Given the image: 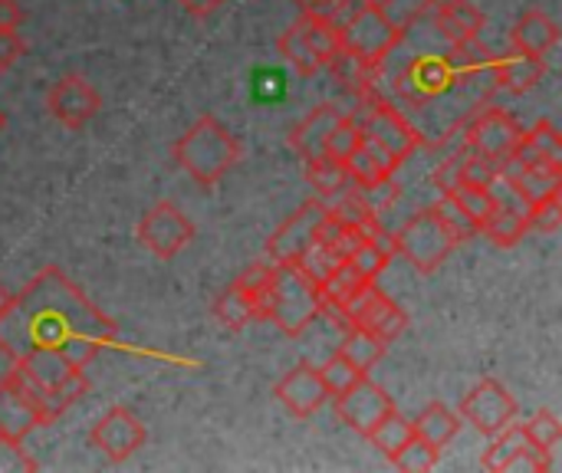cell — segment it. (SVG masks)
Returning a JSON list of instances; mask_svg holds the SVG:
<instances>
[{"instance_id": "47", "label": "cell", "mask_w": 562, "mask_h": 473, "mask_svg": "<svg viewBox=\"0 0 562 473\" xmlns=\"http://www.w3.org/2000/svg\"><path fill=\"white\" fill-rule=\"evenodd\" d=\"M349 263H352V267L359 270V277H362V280L375 283V280H379V277L385 273V267L392 263V257H389V254H382V250H379V247H375V244H372V240L366 237V240H362V244H359V247L352 250Z\"/></svg>"}, {"instance_id": "37", "label": "cell", "mask_w": 562, "mask_h": 473, "mask_svg": "<svg viewBox=\"0 0 562 473\" xmlns=\"http://www.w3.org/2000/svg\"><path fill=\"white\" fill-rule=\"evenodd\" d=\"M300 20H303V36H306L310 49L316 53V59H319L323 69H326V63L342 49L339 26H336L333 20H323V16H300Z\"/></svg>"}, {"instance_id": "34", "label": "cell", "mask_w": 562, "mask_h": 473, "mask_svg": "<svg viewBox=\"0 0 562 473\" xmlns=\"http://www.w3.org/2000/svg\"><path fill=\"white\" fill-rule=\"evenodd\" d=\"M280 56L300 72V76H316L323 69V63L316 59V53L310 49L306 36H303V20H296L293 26L283 30L280 36Z\"/></svg>"}, {"instance_id": "22", "label": "cell", "mask_w": 562, "mask_h": 473, "mask_svg": "<svg viewBox=\"0 0 562 473\" xmlns=\"http://www.w3.org/2000/svg\"><path fill=\"white\" fill-rule=\"evenodd\" d=\"M448 59V69L454 76V82H481L484 76L494 82V53L477 40H468V43H451V49L445 53Z\"/></svg>"}, {"instance_id": "36", "label": "cell", "mask_w": 562, "mask_h": 473, "mask_svg": "<svg viewBox=\"0 0 562 473\" xmlns=\"http://www.w3.org/2000/svg\"><path fill=\"white\" fill-rule=\"evenodd\" d=\"M431 211H435V217L441 221V227L451 234V240H454V244L474 240V237L481 234V224H477L471 214H464V207H461L451 194H441V198L431 204Z\"/></svg>"}, {"instance_id": "9", "label": "cell", "mask_w": 562, "mask_h": 473, "mask_svg": "<svg viewBox=\"0 0 562 473\" xmlns=\"http://www.w3.org/2000/svg\"><path fill=\"white\" fill-rule=\"evenodd\" d=\"M346 319L366 333H372L375 339H382L385 346L395 342L405 329H408V313L389 296L382 293L375 283H366L346 306H342Z\"/></svg>"}, {"instance_id": "39", "label": "cell", "mask_w": 562, "mask_h": 473, "mask_svg": "<svg viewBox=\"0 0 562 473\" xmlns=\"http://www.w3.org/2000/svg\"><path fill=\"white\" fill-rule=\"evenodd\" d=\"M319 379H323V385H326V392L336 398V395H342V392H349L356 382H362L366 379V372L362 369H356L346 356H333V359H326L323 365H319Z\"/></svg>"}, {"instance_id": "15", "label": "cell", "mask_w": 562, "mask_h": 473, "mask_svg": "<svg viewBox=\"0 0 562 473\" xmlns=\"http://www.w3.org/2000/svg\"><path fill=\"white\" fill-rule=\"evenodd\" d=\"M520 135H524V128L504 109H484L468 125V145H471V151L481 155V158H487V161H494V165L504 161L507 155H514Z\"/></svg>"}, {"instance_id": "26", "label": "cell", "mask_w": 562, "mask_h": 473, "mask_svg": "<svg viewBox=\"0 0 562 473\" xmlns=\"http://www.w3.org/2000/svg\"><path fill=\"white\" fill-rule=\"evenodd\" d=\"M510 188H514V194L524 204H533V201L562 194V168L560 165H524L510 178Z\"/></svg>"}, {"instance_id": "23", "label": "cell", "mask_w": 562, "mask_h": 473, "mask_svg": "<svg viewBox=\"0 0 562 473\" xmlns=\"http://www.w3.org/2000/svg\"><path fill=\"white\" fill-rule=\"evenodd\" d=\"M514 158L520 165H560L562 168V135L553 122H537L530 132L520 135Z\"/></svg>"}, {"instance_id": "41", "label": "cell", "mask_w": 562, "mask_h": 473, "mask_svg": "<svg viewBox=\"0 0 562 473\" xmlns=\"http://www.w3.org/2000/svg\"><path fill=\"white\" fill-rule=\"evenodd\" d=\"M461 207H464V214H471L477 224H484V217L497 207V191L491 188V184H474V181H464L454 194H451Z\"/></svg>"}, {"instance_id": "42", "label": "cell", "mask_w": 562, "mask_h": 473, "mask_svg": "<svg viewBox=\"0 0 562 473\" xmlns=\"http://www.w3.org/2000/svg\"><path fill=\"white\" fill-rule=\"evenodd\" d=\"M524 428V435H527V441L533 444V448H543V451H557L562 441V425L560 418L550 412V408H543V412H537L527 425H520Z\"/></svg>"}, {"instance_id": "32", "label": "cell", "mask_w": 562, "mask_h": 473, "mask_svg": "<svg viewBox=\"0 0 562 473\" xmlns=\"http://www.w3.org/2000/svg\"><path fill=\"white\" fill-rule=\"evenodd\" d=\"M415 438V428H412V421L395 408L392 415H385L372 431H369V441L375 444V451L385 458V461H392L408 441Z\"/></svg>"}, {"instance_id": "11", "label": "cell", "mask_w": 562, "mask_h": 473, "mask_svg": "<svg viewBox=\"0 0 562 473\" xmlns=\"http://www.w3.org/2000/svg\"><path fill=\"white\" fill-rule=\"evenodd\" d=\"M46 109H49V115H53L63 128L79 132V128H86V125L99 115L102 95H99V89H95L86 76L66 72V76H59V79L49 86V92H46Z\"/></svg>"}, {"instance_id": "6", "label": "cell", "mask_w": 562, "mask_h": 473, "mask_svg": "<svg viewBox=\"0 0 562 473\" xmlns=\"http://www.w3.org/2000/svg\"><path fill=\"white\" fill-rule=\"evenodd\" d=\"M366 99V115L362 119H356L359 125H362V135L369 138V142H375L398 168L422 148V132L395 109V105H389V102H379V99H372L369 102V95H362Z\"/></svg>"}, {"instance_id": "59", "label": "cell", "mask_w": 562, "mask_h": 473, "mask_svg": "<svg viewBox=\"0 0 562 473\" xmlns=\"http://www.w3.org/2000/svg\"><path fill=\"white\" fill-rule=\"evenodd\" d=\"M3 125H7V119H3V112H0V132H3Z\"/></svg>"}, {"instance_id": "55", "label": "cell", "mask_w": 562, "mask_h": 473, "mask_svg": "<svg viewBox=\"0 0 562 473\" xmlns=\"http://www.w3.org/2000/svg\"><path fill=\"white\" fill-rule=\"evenodd\" d=\"M23 23V7L16 0H0V30H16Z\"/></svg>"}, {"instance_id": "53", "label": "cell", "mask_w": 562, "mask_h": 473, "mask_svg": "<svg viewBox=\"0 0 562 473\" xmlns=\"http://www.w3.org/2000/svg\"><path fill=\"white\" fill-rule=\"evenodd\" d=\"M362 240H366V234H362V230H356V227H342V224H339L336 237H333L326 247H329L339 260H349V257H352V250H356Z\"/></svg>"}, {"instance_id": "24", "label": "cell", "mask_w": 562, "mask_h": 473, "mask_svg": "<svg viewBox=\"0 0 562 473\" xmlns=\"http://www.w3.org/2000/svg\"><path fill=\"white\" fill-rule=\"evenodd\" d=\"M412 428H415V438H422L425 444L445 451L458 438V431H461V415L451 412L441 402H431V405L422 408V415L412 421Z\"/></svg>"}, {"instance_id": "1", "label": "cell", "mask_w": 562, "mask_h": 473, "mask_svg": "<svg viewBox=\"0 0 562 473\" xmlns=\"http://www.w3.org/2000/svg\"><path fill=\"white\" fill-rule=\"evenodd\" d=\"M119 339V326L59 270L43 267L0 309V352L13 362L30 349H59L89 369Z\"/></svg>"}, {"instance_id": "7", "label": "cell", "mask_w": 562, "mask_h": 473, "mask_svg": "<svg viewBox=\"0 0 562 473\" xmlns=\"http://www.w3.org/2000/svg\"><path fill=\"white\" fill-rule=\"evenodd\" d=\"M395 240H398V257H405L422 273H435L451 257V250L458 247L451 240V234L441 227V221L435 217L431 207L412 214L405 221V227L395 234Z\"/></svg>"}, {"instance_id": "3", "label": "cell", "mask_w": 562, "mask_h": 473, "mask_svg": "<svg viewBox=\"0 0 562 473\" xmlns=\"http://www.w3.org/2000/svg\"><path fill=\"white\" fill-rule=\"evenodd\" d=\"M171 158L191 181H198L201 188H214L240 161V142L231 135V128L221 119L201 115L171 145Z\"/></svg>"}, {"instance_id": "16", "label": "cell", "mask_w": 562, "mask_h": 473, "mask_svg": "<svg viewBox=\"0 0 562 473\" xmlns=\"http://www.w3.org/2000/svg\"><path fill=\"white\" fill-rule=\"evenodd\" d=\"M43 415L33 402V395L26 392V385L7 372L0 379V438L10 441H26L36 428H43Z\"/></svg>"}, {"instance_id": "8", "label": "cell", "mask_w": 562, "mask_h": 473, "mask_svg": "<svg viewBox=\"0 0 562 473\" xmlns=\"http://www.w3.org/2000/svg\"><path fill=\"white\" fill-rule=\"evenodd\" d=\"M194 224L188 221V214L171 204V201H158L155 207H148L138 221V240L142 247L158 257V260H171L178 257L191 240H194Z\"/></svg>"}, {"instance_id": "25", "label": "cell", "mask_w": 562, "mask_h": 473, "mask_svg": "<svg viewBox=\"0 0 562 473\" xmlns=\"http://www.w3.org/2000/svg\"><path fill=\"white\" fill-rule=\"evenodd\" d=\"M560 43V26L543 10H527L514 26V49L547 56Z\"/></svg>"}, {"instance_id": "50", "label": "cell", "mask_w": 562, "mask_h": 473, "mask_svg": "<svg viewBox=\"0 0 562 473\" xmlns=\"http://www.w3.org/2000/svg\"><path fill=\"white\" fill-rule=\"evenodd\" d=\"M461 184H464V158H448V161H441L438 171H435V188H438L441 194H454Z\"/></svg>"}, {"instance_id": "46", "label": "cell", "mask_w": 562, "mask_h": 473, "mask_svg": "<svg viewBox=\"0 0 562 473\" xmlns=\"http://www.w3.org/2000/svg\"><path fill=\"white\" fill-rule=\"evenodd\" d=\"M356 194L362 198V204L372 214H382V211H389L402 198V188H398V181L392 174V178H382V181H372V184H356Z\"/></svg>"}, {"instance_id": "28", "label": "cell", "mask_w": 562, "mask_h": 473, "mask_svg": "<svg viewBox=\"0 0 562 473\" xmlns=\"http://www.w3.org/2000/svg\"><path fill=\"white\" fill-rule=\"evenodd\" d=\"M346 171H349L352 184H372V181L392 178L398 171V165L375 142L362 138V145L346 158Z\"/></svg>"}, {"instance_id": "30", "label": "cell", "mask_w": 562, "mask_h": 473, "mask_svg": "<svg viewBox=\"0 0 562 473\" xmlns=\"http://www.w3.org/2000/svg\"><path fill=\"white\" fill-rule=\"evenodd\" d=\"M385 342L382 339H375L372 333H366V329H359V326H349V329H342V342H339V356H346L356 369H362L366 375L385 359Z\"/></svg>"}, {"instance_id": "2", "label": "cell", "mask_w": 562, "mask_h": 473, "mask_svg": "<svg viewBox=\"0 0 562 473\" xmlns=\"http://www.w3.org/2000/svg\"><path fill=\"white\" fill-rule=\"evenodd\" d=\"M10 372L26 385L46 425L63 418V412L89 395L86 369H79L59 349H30L26 356L10 362Z\"/></svg>"}, {"instance_id": "10", "label": "cell", "mask_w": 562, "mask_h": 473, "mask_svg": "<svg viewBox=\"0 0 562 473\" xmlns=\"http://www.w3.org/2000/svg\"><path fill=\"white\" fill-rule=\"evenodd\" d=\"M517 412H520L517 398L497 379H481L461 402V421H468L484 438H494L507 425H514Z\"/></svg>"}, {"instance_id": "14", "label": "cell", "mask_w": 562, "mask_h": 473, "mask_svg": "<svg viewBox=\"0 0 562 473\" xmlns=\"http://www.w3.org/2000/svg\"><path fill=\"white\" fill-rule=\"evenodd\" d=\"M392 412H395L392 395H389L382 385H375L369 375H366L362 382H356L349 392L336 395V415H339V421H342L346 428H352L356 435H362V438H369V431H372L385 415H392Z\"/></svg>"}, {"instance_id": "56", "label": "cell", "mask_w": 562, "mask_h": 473, "mask_svg": "<svg viewBox=\"0 0 562 473\" xmlns=\"http://www.w3.org/2000/svg\"><path fill=\"white\" fill-rule=\"evenodd\" d=\"M188 13H194V16H207V13H214L224 0H178Z\"/></svg>"}, {"instance_id": "49", "label": "cell", "mask_w": 562, "mask_h": 473, "mask_svg": "<svg viewBox=\"0 0 562 473\" xmlns=\"http://www.w3.org/2000/svg\"><path fill=\"white\" fill-rule=\"evenodd\" d=\"M40 464L23 451V441L0 438V473H33Z\"/></svg>"}, {"instance_id": "54", "label": "cell", "mask_w": 562, "mask_h": 473, "mask_svg": "<svg viewBox=\"0 0 562 473\" xmlns=\"http://www.w3.org/2000/svg\"><path fill=\"white\" fill-rule=\"evenodd\" d=\"M26 53V43L16 30H0V72H7L20 56Z\"/></svg>"}, {"instance_id": "17", "label": "cell", "mask_w": 562, "mask_h": 473, "mask_svg": "<svg viewBox=\"0 0 562 473\" xmlns=\"http://www.w3.org/2000/svg\"><path fill=\"white\" fill-rule=\"evenodd\" d=\"M277 402L293 415V418H313L333 395L326 392L323 379H319V369L310 365V362H300L296 369H290L277 388H273Z\"/></svg>"}, {"instance_id": "48", "label": "cell", "mask_w": 562, "mask_h": 473, "mask_svg": "<svg viewBox=\"0 0 562 473\" xmlns=\"http://www.w3.org/2000/svg\"><path fill=\"white\" fill-rule=\"evenodd\" d=\"M293 3L300 7L303 16H323V20H333L339 26L359 0H293Z\"/></svg>"}, {"instance_id": "27", "label": "cell", "mask_w": 562, "mask_h": 473, "mask_svg": "<svg viewBox=\"0 0 562 473\" xmlns=\"http://www.w3.org/2000/svg\"><path fill=\"white\" fill-rule=\"evenodd\" d=\"M211 309H214L217 326H224V329H231V333H240V329H247L250 323H257L254 293H247V290L237 286V283L224 286V290L217 293V300H214Z\"/></svg>"}, {"instance_id": "33", "label": "cell", "mask_w": 562, "mask_h": 473, "mask_svg": "<svg viewBox=\"0 0 562 473\" xmlns=\"http://www.w3.org/2000/svg\"><path fill=\"white\" fill-rule=\"evenodd\" d=\"M530 441H527V435H524V428L514 421V425H507L501 435H494L491 438V448L484 451V471L491 473H507L510 471V464H514V458L527 448Z\"/></svg>"}, {"instance_id": "45", "label": "cell", "mask_w": 562, "mask_h": 473, "mask_svg": "<svg viewBox=\"0 0 562 473\" xmlns=\"http://www.w3.org/2000/svg\"><path fill=\"white\" fill-rule=\"evenodd\" d=\"M524 214H527L530 230H537V234H557L562 227V194H553V198H543V201L527 204Z\"/></svg>"}, {"instance_id": "20", "label": "cell", "mask_w": 562, "mask_h": 473, "mask_svg": "<svg viewBox=\"0 0 562 473\" xmlns=\"http://www.w3.org/2000/svg\"><path fill=\"white\" fill-rule=\"evenodd\" d=\"M339 119H342V109H339V105H333V102L316 105V109L293 128V135H290L293 151H296L303 161L323 158V155H326V138H329V132H333V125H336Z\"/></svg>"}, {"instance_id": "29", "label": "cell", "mask_w": 562, "mask_h": 473, "mask_svg": "<svg viewBox=\"0 0 562 473\" xmlns=\"http://www.w3.org/2000/svg\"><path fill=\"white\" fill-rule=\"evenodd\" d=\"M481 234H484L491 244H497V247H517V244L530 234V224H527V214H524V211H517V207H510V204L501 201V204L484 217Z\"/></svg>"}, {"instance_id": "57", "label": "cell", "mask_w": 562, "mask_h": 473, "mask_svg": "<svg viewBox=\"0 0 562 473\" xmlns=\"http://www.w3.org/2000/svg\"><path fill=\"white\" fill-rule=\"evenodd\" d=\"M10 296H13V293H10V290H7V286L0 283V309H3L7 303H10Z\"/></svg>"}, {"instance_id": "21", "label": "cell", "mask_w": 562, "mask_h": 473, "mask_svg": "<svg viewBox=\"0 0 562 473\" xmlns=\"http://www.w3.org/2000/svg\"><path fill=\"white\" fill-rule=\"evenodd\" d=\"M487 16L471 0H441L435 10V26L448 43H468L477 40Z\"/></svg>"}, {"instance_id": "43", "label": "cell", "mask_w": 562, "mask_h": 473, "mask_svg": "<svg viewBox=\"0 0 562 473\" xmlns=\"http://www.w3.org/2000/svg\"><path fill=\"white\" fill-rule=\"evenodd\" d=\"M362 125L352 119V115H342L336 125H333V132H329V138H326V155L329 158H336V161H346L359 145H362Z\"/></svg>"}, {"instance_id": "58", "label": "cell", "mask_w": 562, "mask_h": 473, "mask_svg": "<svg viewBox=\"0 0 562 473\" xmlns=\"http://www.w3.org/2000/svg\"><path fill=\"white\" fill-rule=\"evenodd\" d=\"M366 3H379V7H389L392 0H366Z\"/></svg>"}, {"instance_id": "4", "label": "cell", "mask_w": 562, "mask_h": 473, "mask_svg": "<svg viewBox=\"0 0 562 473\" xmlns=\"http://www.w3.org/2000/svg\"><path fill=\"white\" fill-rule=\"evenodd\" d=\"M270 323L280 326V333L286 336H303L323 309V296L319 286L296 267V263H273V277H270Z\"/></svg>"}, {"instance_id": "40", "label": "cell", "mask_w": 562, "mask_h": 473, "mask_svg": "<svg viewBox=\"0 0 562 473\" xmlns=\"http://www.w3.org/2000/svg\"><path fill=\"white\" fill-rule=\"evenodd\" d=\"M438 461H441V451L438 448H431V444H425L422 438H412L389 464L395 468V471H408V473H428L438 468Z\"/></svg>"}, {"instance_id": "44", "label": "cell", "mask_w": 562, "mask_h": 473, "mask_svg": "<svg viewBox=\"0 0 562 473\" xmlns=\"http://www.w3.org/2000/svg\"><path fill=\"white\" fill-rule=\"evenodd\" d=\"M339 263H342V260H339L326 244H319V240H313V244L300 254V260H296V267H300L316 286H323V283L329 280V273H333Z\"/></svg>"}, {"instance_id": "12", "label": "cell", "mask_w": 562, "mask_h": 473, "mask_svg": "<svg viewBox=\"0 0 562 473\" xmlns=\"http://www.w3.org/2000/svg\"><path fill=\"white\" fill-rule=\"evenodd\" d=\"M145 441H148V431H145L142 418L128 408H109L89 431L92 451H99L112 464L135 458L145 448Z\"/></svg>"}, {"instance_id": "51", "label": "cell", "mask_w": 562, "mask_h": 473, "mask_svg": "<svg viewBox=\"0 0 562 473\" xmlns=\"http://www.w3.org/2000/svg\"><path fill=\"white\" fill-rule=\"evenodd\" d=\"M270 277H273V263H263V260H257V263H250V267H244L240 273H237V286H244L247 293H260V290H267L270 286Z\"/></svg>"}, {"instance_id": "35", "label": "cell", "mask_w": 562, "mask_h": 473, "mask_svg": "<svg viewBox=\"0 0 562 473\" xmlns=\"http://www.w3.org/2000/svg\"><path fill=\"white\" fill-rule=\"evenodd\" d=\"M326 204H329V201H326ZM329 217H336L342 227H356V230H362V234H369L372 227H379V214H372V211L362 204V198L356 194V184L346 188L339 198H333Z\"/></svg>"}, {"instance_id": "38", "label": "cell", "mask_w": 562, "mask_h": 473, "mask_svg": "<svg viewBox=\"0 0 562 473\" xmlns=\"http://www.w3.org/2000/svg\"><path fill=\"white\" fill-rule=\"evenodd\" d=\"M366 283H369V280H362V277H359V270H356L349 260H342V263L329 273V280L319 286V296H323V303H333V306H339V309H342V306H346V303H349V300H352Z\"/></svg>"}, {"instance_id": "13", "label": "cell", "mask_w": 562, "mask_h": 473, "mask_svg": "<svg viewBox=\"0 0 562 473\" xmlns=\"http://www.w3.org/2000/svg\"><path fill=\"white\" fill-rule=\"evenodd\" d=\"M329 214V204L323 198H313V201H303L267 240V257L273 263H296L300 254L316 240V230L319 224L326 221Z\"/></svg>"}, {"instance_id": "52", "label": "cell", "mask_w": 562, "mask_h": 473, "mask_svg": "<svg viewBox=\"0 0 562 473\" xmlns=\"http://www.w3.org/2000/svg\"><path fill=\"white\" fill-rule=\"evenodd\" d=\"M494 178H497V165H494V161H487V158H481V155H474V151L464 158V181L494 184Z\"/></svg>"}, {"instance_id": "5", "label": "cell", "mask_w": 562, "mask_h": 473, "mask_svg": "<svg viewBox=\"0 0 562 473\" xmlns=\"http://www.w3.org/2000/svg\"><path fill=\"white\" fill-rule=\"evenodd\" d=\"M402 36H405V30L389 16V10L379 3H366V0H359L352 7V13L339 23L342 49L375 69L392 56V49L402 43Z\"/></svg>"}, {"instance_id": "18", "label": "cell", "mask_w": 562, "mask_h": 473, "mask_svg": "<svg viewBox=\"0 0 562 473\" xmlns=\"http://www.w3.org/2000/svg\"><path fill=\"white\" fill-rule=\"evenodd\" d=\"M451 86H454V76H451L445 56H415L402 72L398 92L408 105H422L428 99H438Z\"/></svg>"}, {"instance_id": "19", "label": "cell", "mask_w": 562, "mask_h": 473, "mask_svg": "<svg viewBox=\"0 0 562 473\" xmlns=\"http://www.w3.org/2000/svg\"><path fill=\"white\" fill-rule=\"evenodd\" d=\"M547 76V56H533V53H524V49H510L507 56H497L494 59V82L504 89V92H530L533 86H540Z\"/></svg>"}, {"instance_id": "31", "label": "cell", "mask_w": 562, "mask_h": 473, "mask_svg": "<svg viewBox=\"0 0 562 473\" xmlns=\"http://www.w3.org/2000/svg\"><path fill=\"white\" fill-rule=\"evenodd\" d=\"M306 181H310V188H313L319 198H326V201H333V198H339L346 188H352V178H349V171H346V161H336V158H329V155H323V158H316V161H306Z\"/></svg>"}]
</instances>
